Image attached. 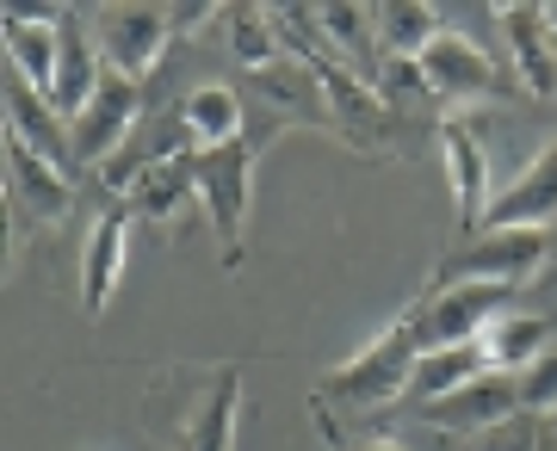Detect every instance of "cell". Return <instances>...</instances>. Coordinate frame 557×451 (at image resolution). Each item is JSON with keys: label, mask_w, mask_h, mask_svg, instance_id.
Here are the masks:
<instances>
[{"label": "cell", "mask_w": 557, "mask_h": 451, "mask_svg": "<svg viewBox=\"0 0 557 451\" xmlns=\"http://www.w3.org/2000/svg\"><path fill=\"white\" fill-rule=\"evenodd\" d=\"M440 155H446V179H453L458 223H465V229H483V216H490V204H496V192H490V149H483V137L465 118H446V124H440Z\"/></svg>", "instance_id": "7c38bea8"}, {"label": "cell", "mask_w": 557, "mask_h": 451, "mask_svg": "<svg viewBox=\"0 0 557 451\" xmlns=\"http://www.w3.org/2000/svg\"><path fill=\"white\" fill-rule=\"evenodd\" d=\"M515 310V285H478V278H458L440 285L428 303H416L409 315H397L403 334L416 340V353H440V347H471L490 334V322Z\"/></svg>", "instance_id": "3957f363"}, {"label": "cell", "mask_w": 557, "mask_h": 451, "mask_svg": "<svg viewBox=\"0 0 557 451\" xmlns=\"http://www.w3.org/2000/svg\"><path fill=\"white\" fill-rule=\"evenodd\" d=\"M137 124H143V87L131 75H119V68H106L100 87H94V99H87V105L75 112V124H69V137H75V161L106 167L124 142L137 137Z\"/></svg>", "instance_id": "8992f818"}, {"label": "cell", "mask_w": 557, "mask_h": 451, "mask_svg": "<svg viewBox=\"0 0 557 451\" xmlns=\"http://www.w3.org/2000/svg\"><path fill=\"white\" fill-rule=\"evenodd\" d=\"M539 451H557V427L545 421V439H539Z\"/></svg>", "instance_id": "f1b7e54d"}, {"label": "cell", "mask_w": 557, "mask_h": 451, "mask_svg": "<svg viewBox=\"0 0 557 451\" xmlns=\"http://www.w3.org/2000/svg\"><path fill=\"white\" fill-rule=\"evenodd\" d=\"M242 421V372L211 365V372H161L143 390V433L161 451H236Z\"/></svg>", "instance_id": "6da1fadb"}, {"label": "cell", "mask_w": 557, "mask_h": 451, "mask_svg": "<svg viewBox=\"0 0 557 451\" xmlns=\"http://www.w3.org/2000/svg\"><path fill=\"white\" fill-rule=\"evenodd\" d=\"M440 38V13L421 0H384L379 7V43H391L397 57H421Z\"/></svg>", "instance_id": "603a6c76"}, {"label": "cell", "mask_w": 557, "mask_h": 451, "mask_svg": "<svg viewBox=\"0 0 557 451\" xmlns=\"http://www.w3.org/2000/svg\"><path fill=\"white\" fill-rule=\"evenodd\" d=\"M515 384H520V409L552 421V414H557V353H545L539 365H527Z\"/></svg>", "instance_id": "d4e9b609"}, {"label": "cell", "mask_w": 557, "mask_h": 451, "mask_svg": "<svg viewBox=\"0 0 557 451\" xmlns=\"http://www.w3.org/2000/svg\"><path fill=\"white\" fill-rule=\"evenodd\" d=\"M0 38H7V68H20L44 99L57 87V62H62V32L25 7H7L0 13Z\"/></svg>", "instance_id": "2e32d148"}, {"label": "cell", "mask_w": 557, "mask_h": 451, "mask_svg": "<svg viewBox=\"0 0 557 451\" xmlns=\"http://www.w3.org/2000/svg\"><path fill=\"white\" fill-rule=\"evenodd\" d=\"M552 427H557V414H552Z\"/></svg>", "instance_id": "f546056e"}, {"label": "cell", "mask_w": 557, "mask_h": 451, "mask_svg": "<svg viewBox=\"0 0 557 451\" xmlns=\"http://www.w3.org/2000/svg\"><path fill=\"white\" fill-rule=\"evenodd\" d=\"M100 50H94V38H81V32H62V62H57V87H50V105H57L62 118L75 124V112L94 99V87H100Z\"/></svg>", "instance_id": "44dd1931"}, {"label": "cell", "mask_w": 557, "mask_h": 451, "mask_svg": "<svg viewBox=\"0 0 557 451\" xmlns=\"http://www.w3.org/2000/svg\"><path fill=\"white\" fill-rule=\"evenodd\" d=\"M552 216H557V137L520 167V179L508 192H496L483 229H545Z\"/></svg>", "instance_id": "4fadbf2b"}, {"label": "cell", "mask_w": 557, "mask_h": 451, "mask_svg": "<svg viewBox=\"0 0 557 451\" xmlns=\"http://www.w3.org/2000/svg\"><path fill=\"white\" fill-rule=\"evenodd\" d=\"M7 137H20L25 149H38L44 161H57L62 174H69V161H75V137H69V124L57 118V105L20 75V68H7Z\"/></svg>", "instance_id": "5bb4252c"}, {"label": "cell", "mask_w": 557, "mask_h": 451, "mask_svg": "<svg viewBox=\"0 0 557 451\" xmlns=\"http://www.w3.org/2000/svg\"><path fill=\"white\" fill-rule=\"evenodd\" d=\"M354 451H403L397 439H372V446H354Z\"/></svg>", "instance_id": "83f0119b"}, {"label": "cell", "mask_w": 557, "mask_h": 451, "mask_svg": "<svg viewBox=\"0 0 557 451\" xmlns=\"http://www.w3.org/2000/svg\"><path fill=\"white\" fill-rule=\"evenodd\" d=\"M7 204L25 216H44V223H57L69 204H75V186L62 174L57 161H44L38 149H25L20 137H7Z\"/></svg>", "instance_id": "9a60e30c"}, {"label": "cell", "mask_w": 557, "mask_h": 451, "mask_svg": "<svg viewBox=\"0 0 557 451\" xmlns=\"http://www.w3.org/2000/svg\"><path fill=\"white\" fill-rule=\"evenodd\" d=\"M483 353H490V365H496V372L520 377L527 365H539L545 353H557V322H552V315L508 310L502 322H490V334H483Z\"/></svg>", "instance_id": "e0dca14e"}, {"label": "cell", "mask_w": 557, "mask_h": 451, "mask_svg": "<svg viewBox=\"0 0 557 451\" xmlns=\"http://www.w3.org/2000/svg\"><path fill=\"white\" fill-rule=\"evenodd\" d=\"M416 340L403 334V322H391V328L366 347V353H354L347 365H341L329 384H322L310 402H322V409H347V414H384L391 402H403L409 396V377H416Z\"/></svg>", "instance_id": "7a4b0ae2"}, {"label": "cell", "mask_w": 557, "mask_h": 451, "mask_svg": "<svg viewBox=\"0 0 557 451\" xmlns=\"http://www.w3.org/2000/svg\"><path fill=\"white\" fill-rule=\"evenodd\" d=\"M539 439H545V414H527V409H520L515 421H502V427L483 433L478 451H539Z\"/></svg>", "instance_id": "484cf974"}, {"label": "cell", "mask_w": 557, "mask_h": 451, "mask_svg": "<svg viewBox=\"0 0 557 451\" xmlns=\"http://www.w3.org/2000/svg\"><path fill=\"white\" fill-rule=\"evenodd\" d=\"M483 372H496V365H490V353H483V340H471V347H440V353H421V359H416L409 396L428 409V402H440V396H453V390H465V384H478Z\"/></svg>", "instance_id": "d6986e66"}, {"label": "cell", "mask_w": 557, "mask_h": 451, "mask_svg": "<svg viewBox=\"0 0 557 451\" xmlns=\"http://www.w3.org/2000/svg\"><path fill=\"white\" fill-rule=\"evenodd\" d=\"M421 75H428V87H434L440 99H502V93H515L508 75H502L471 38H458V32H440V38L421 50Z\"/></svg>", "instance_id": "52a82bcc"}, {"label": "cell", "mask_w": 557, "mask_h": 451, "mask_svg": "<svg viewBox=\"0 0 557 451\" xmlns=\"http://www.w3.org/2000/svg\"><path fill=\"white\" fill-rule=\"evenodd\" d=\"M193 174H199V204L205 216L218 223L223 260L242 254V229H248V198H255V142H223V149H199L193 155Z\"/></svg>", "instance_id": "277c9868"}, {"label": "cell", "mask_w": 557, "mask_h": 451, "mask_svg": "<svg viewBox=\"0 0 557 451\" xmlns=\"http://www.w3.org/2000/svg\"><path fill=\"white\" fill-rule=\"evenodd\" d=\"M186 198H199L193 155H186V161H161V167H143V179L124 192V204H131L137 216H161V223H174Z\"/></svg>", "instance_id": "ffe728a7"}, {"label": "cell", "mask_w": 557, "mask_h": 451, "mask_svg": "<svg viewBox=\"0 0 557 451\" xmlns=\"http://www.w3.org/2000/svg\"><path fill=\"white\" fill-rule=\"evenodd\" d=\"M168 38H174V25H168L161 7H106L100 13V57L106 68H119L131 80H143L156 68Z\"/></svg>", "instance_id": "30bf717a"}, {"label": "cell", "mask_w": 557, "mask_h": 451, "mask_svg": "<svg viewBox=\"0 0 557 451\" xmlns=\"http://www.w3.org/2000/svg\"><path fill=\"white\" fill-rule=\"evenodd\" d=\"M552 254V236L545 229H483L471 236L458 254H446L440 266V285H458V278H478V285H515L520 278H533Z\"/></svg>", "instance_id": "5b68a950"}, {"label": "cell", "mask_w": 557, "mask_h": 451, "mask_svg": "<svg viewBox=\"0 0 557 451\" xmlns=\"http://www.w3.org/2000/svg\"><path fill=\"white\" fill-rule=\"evenodd\" d=\"M515 414H520V384L508 372H483L478 384H465V390L428 402V409H421V421H428V427H440V433H478V439H483L490 427L515 421Z\"/></svg>", "instance_id": "8fae6325"}, {"label": "cell", "mask_w": 557, "mask_h": 451, "mask_svg": "<svg viewBox=\"0 0 557 451\" xmlns=\"http://www.w3.org/2000/svg\"><path fill=\"white\" fill-rule=\"evenodd\" d=\"M322 32H329V43H335L347 62H359L366 50H372V38H379V7H354V0H329V7H317Z\"/></svg>", "instance_id": "cb8c5ba5"}, {"label": "cell", "mask_w": 557, "mask_h": 451, "mask_svg": "<svg viewBox=\"0 0 557 451\" xmlns=\"http://www.w3.org/2000/svg\"><path fill=\"white\" fill-rule=\"evenodd\" d=\"M199 20H211V7H180V13H168V25H174V32H193Z\"/></svg>", "instance_id": "4316f807"}, {"label": "cell", "mask_w": 557, "mask_h": 451, "mask_svg": "<svg viewBox=\"0 0 557 451\" xmlns=\"http://www.w3.org/2000/svg\"><path fill=\"white\" fill-rule=\"evenodd\" d=\"M180 112H186V130L199 137V149H223V142L248 137V105H242V93L223 87V80L193 87V93L180 99Z\"/></svg>", "instance_id": "ac0fdd59"}, {"label": "cell", "mask_w": 557, "mask_h": 451, "mask_svg": "<svg viewBox=\"0 0 557 451\" xmlns=\"http://www.w3.org/2000/svg\"><path fill=\"white\" fill-rule=\"evenodd\" d=\"M502 32H508V50H515V80L527 87L533 99H552L557 93V20L552 7H496Z\"/></svg>", "instance_id": "9c48e42d"}, {"label": "cell", "mask_w": 557, "mask_h": 451, "mask_svg": "<svg viewBox=\"0 0 557 451\" xmlns=\"http://www.w3.org/2000/svg\"><path fill=\"white\" fill-rule=\"evenodd\" d=\"M131 204H112V211H100V223L87 229V248H81V310L87 315H106V303H112V291L124 285V260H131Z\"/></svg>", "instance_id": "ba28073f"}, {"label": "cell", "mask_w": 557, "mask_h": 451, "mask_svg": "<svg viewBox=\"0 0 557 451\" xmlns=\"http://www.w3.org/2000/svg\"><path fill=\"white\" fill-rule=\"evenodd\" d=\"M223 20H230V50L248 75L260 68H273L278 62V32H273V13L267 7H223Z\"/></svg>", "instance_id": "7402d4cb"}]
</instances>
